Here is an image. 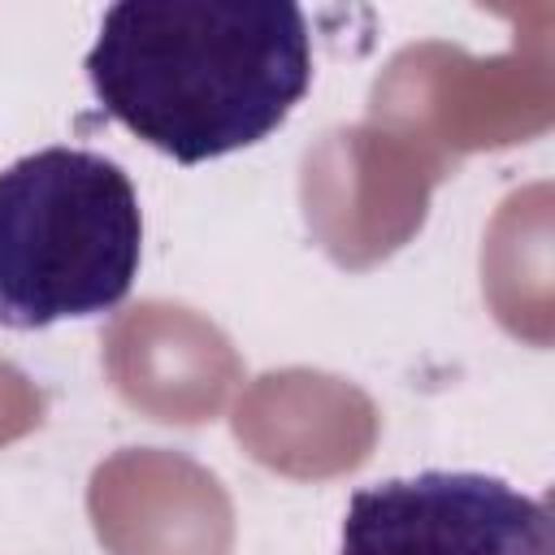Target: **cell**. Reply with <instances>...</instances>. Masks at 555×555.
I'll use <instances>...</instances> for the list:
<instances>
[{"label":"cell","instance_id":"3957f363","mask_svg":"<svg viewBox=\"0 0 555 555\" xmlns=\"http://www.w3.org/2000/svg\"><path fill=\"white\" fill-rule=\"evenodd\" d=\"M338 555H551V512L494 473L425 468L356 490Z\"/></svg>","mask_w":555,"mask_h":555},{"label":"cell","instance_id":"7a4b0ae2","mask_svg":"<svg viewBox=\"0 0 555 555\" xmlns=\"http://www.w3.org/2000/svg\"><path fill=\"white\" fill-rule=\"evenodd\" d=\"M143 256L130 173L52 143L0 169V325L48 330L126 304Z\"/></svg>","mask_w":555,"mask_h":555},{"label":"cell","instance_id":"6da1fadb","mask_svg":"<svg viewBox=\"0 0 555 555\" xmlns=\"http://www.w3.org/2000/svg\"><path fill=\"white\" fill-rule=\"evenodd\" d=\"M100 108L178 165L269 139L312 87L299 4L121 0L82 61Z\"/></svg>","mask_w":555,"mask_h":555}]
</instances>
